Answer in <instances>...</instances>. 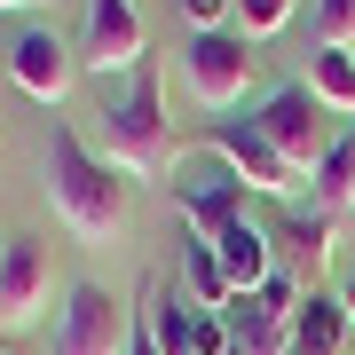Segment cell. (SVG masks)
<instances>
[{
    "label": "cell",
    "mask_w": 355,
    "mask_h": 355,
    "mask_svg": "<svg viewBox=\"0 0 355 355\" xmlns=\"http://www.w3.org/2000/svg\"><path fill=\"white\" fill-rule=\"evenodd\" d=\"M48 205H55V221H64L71 237H87V245H111L119 229H127V182H119V166L95 158L71 127L48 135Z\"/></svg>",
    "instance_id": "1"
},
{
    "label": "cell",
    "mask_w": 355,
    "mask_h": 355,
    "mask_svg": "<svg viewBox=\"0 0 355 355\" xmlns=\"http://www.w3.org/2000/svg\"><path fill=\"white\" fill-rule=\"evenodd\" d=\"M103 158L119 174H158L166 166V71L142 64L127 79V95L103 103Z\"/></svg>",
    "instance_id": "2"
},
{
    "label": "cell",
    "mask_w": 355,
    "mask_h": 355,
    "mask_svg": "<svg viewBox=\"0 0 355 355\" xmlns=\"http://www.w3.org/2000/svg\"><path fill=\"white\" fill-rule=\"evenodd\" d=\"M48 284H55V268H48V245L40 237H8L0 245V331H24L48 308Z\"/></svg>",
    "instance_id": "10"
},
{
    "label": "cell",
    "mask_w": 355,
    "mask_h": 355,
    "mask_svg": "<svg viewBox=\"0 0 355 355\" xmlns=\"http://www.w3.org/2000/svg\"><path fill=\"white\" fill-rule=\"evenodd\" d=\"M182 277H190V300H198V308H229V300H237V292H229V277H221V253H214L205 237L182 245Z\"/></svg>",
    "instance_id": "16"
},
{
    "label": "cell",
    "mask_w": 355,
    "mask_h": 355,
    "mask_svg": "<svg viewBox=\"0 0 355 355\" xmlns=\"http://www.w3.org/2000/svg\"><path fill=\"white\" fill-rule=\"evenodd\" d=\"M214 253H221V277H229V292H261L277 268H268V229H253V221H237L229 237H214Z\"/></svg>",
    "instance_id": "14"
},
{
    "label": "cell",
    "mask_w": 355,
    "mask_h": 355,
    "mask_svg": "<svg viewBox=\"0 0 355 355\" xmlns=\"http://www.w3.org/2000/svg\"><path fill=\"white\" fill-rule=\"evenodd\" d=\"M253 40L237 32H190L182 40V79H190V95L205 103V111H229V103L245 95V79H253Z\"/></svg>",
    "instance_id": "7"
},
{
    "label": "cell",
    "mask_w": 355,
    "mask_h": 355,
    "mask_svg": "<svg viewBox=\"0 0 355 355\" xmlns=\"http://www.w3.org/2000/svg\"><path fill=\"white\" fill-rule=\"evenodd\" d=\"M253 127L268 135V150H277L292 174H316L324 150L340 142V135H331V119H324V103L308 95V87H277V95L261 103V119H253Z\"/></svg>",
    "instance_id": "3"
},
{
    "label": "cell",
    "mask_w": 355,
    "mask_h": 355,
    "mask_svg": "<svg viewBox=\"0 0 355 355\" xmlns=\"http://www.w3.org/2000/svg\"><path fill=\"white\" fill-rule=\"evenodd\" d=\"M308 95H316L324 111H347L355 119V55L347 48H316V55H308Z\"/></svg>",
    "instance_id": "15"
},
{
    "label": "cell",
    "mask_w": 355,
    "mask_h": 355,
    "mask_svg": "<svg viewBox=\"0 0 355 355\" xmlns=\"http://www.w3.org/2000/svg\"><path fill=\"white\" fill-rule=\"evenodd\" d=\"M127 340H135V316L119 308V292L71 284V300H64V316H55V347H48V355H127Z\"/></svg>",
    "instance_id": "5"
},
{
    "label": "cell",
    "mask_w": 355,
    "mask_h": 355,
    "mask_svg": "<svg viewBox=\"0 0 355 355\" xmlns=\"http://www.w3.org/2000/svg\"><path fill=\"white\" fill-rule=\"evenodd\" d=\"M300 0H237V40H277Z\"/></svg>",
    "instance_id": "18"
},
{
    "label": "cell",
    "mask_w": 355,
    "mask_h": 355,
    "mask_svg": "<svg viewBox=\"0 0 355 355\" xmlns=\"http://www.w3.org/2000/svg\"><path fill=\"white\" fill-rule=\"evenodd\" d=\"M16 8H40V0H0V16H16Z\"/></svg>",
    "instance_id": "22"
},
{
    "label": "cell",
    "mask_w": 355,
    "mask_h": 355,
    "mask_svg": "<svg viewBox=\"0 0 355 355\" xmlns=\"http://www.w3.org/2000/svg\"><path fill=\"white\" fill-rule=\"evenodd\" d=\"M205 150H214L245 190H261V198H292V190H300V174L268 150V135L253 127V119H245V127H237V119H214V127H205Z\"/></svg>",
    "instance_id": "9"
},
{
    "label": "cell",
    "mask_w": 355,
    "mask_h": 355,
    "mask_svg": "<svg viewBox=\"0 0 355 355\" xmlns=\"http://www.w3.org/2000/svg\"><path fill=\"white\" fill-rule=\"evenodd\" d=\"M150 64V32H142L135 0H87V24H79V71L111 79V71H142Z\"/></svg>",
    "instance_id": "6"
},
{
    "label": "cell",
    "mask_w": 355,
    "mask_h": 355,
    "mask_svg": "<svg viewBox=\"0 0 355 355\" xmlns=\"http://www.w3.org/2000/svg\"><path fill=\"white\" fill-rule=\"evenodd\" d=\"M182 16H190V32H229L237 0H182Z\"/></svg>",
    "instance_id": "20"
},
{
    "label": "cell",
    "mask_w": 355,
    "mask_h": 355,
    "mask_svg": "<svg viewBox=\"0 0 355 355\" xmlns=\"http://www.w3.org/2000/svg\"><path fill=\"white\" fill-rule=\"evenodd\" d=\"M142 324L158 331L166 355H237V340H229V308H198V300H182V292H166V284L142 292Z\"/></svg>",
    "instance_id": "4"
},
{
    "label": "cell",
    "mask_w": 355,
    "mask_h": 355,
    "mask_svg": "<svg viewBox=\"0 0 355 355\" xmlns=\"http://www.w3.org/2000/svg\"><path fill=\"white\" fill-rule=\"evenodd\" d=\"M8 71H16V87H24L32 103H64L71 79H79V48H64L48 24H24L16 48H8Z\"/></svg>",
    "instance_id": "11"
},
{
    "label": "cell",
    "mask_w": 355,
    "mask_h": 355,
    "mask_svg": "<svg viewBox=\"0 0 355 355\" xmlns=\"http://www.w3.org/2000/svg\"><path fill=\"white\" fill-rule=\"evenodd\" d=\"M0 355H16V340H8V331H0Z\"/></svg>",
    "instance_id": "23"
},
{
    "label": "cell",
    "mask_w": 355,
    "mask_h": 355,
    "mask_svg": "<svg viewBox=\"0 0 355 355\" xmlns=\"http://www.w3.org/2000/svg\"><path fill=\"white\" fill-rule=\"evenodd\" d=\"M182 221H190L205 245L229 237V229L245 221V182H237V174H205V182H190V190H182Z\"/></svg>",
    "instance_id": "12"
},
{
    "label": "cell",
    "mask_w": 355,
    "mask_h": 355,
    "mask_svg": "<svg viewBox=\"0 0 355 355\" xmlns=\"http://www.w3.org/2000/svg\"><path fill=\"white\" fill-rule=\"evenodd\" d=\"M292 355H347V308L340 292H308L292 316Z\"/></svg>",
    "instance_id": "13"
},
{
    "label": "cell",
    "mask_w": 355,
    "mask_h": 355,
    "mask_svg": "<svg viewBox=\"0 0 355 355\" xmlns=\"http://www.w3.org/2000/svg\"><path fill=\"white\" fill-rule=\"evenodd\" d=\"M355 40V0H316V48H347Z\"/></svg>",
    "instance_id": "19"
},
{
    "label": "cell",
    "mask_w": 355,
    "mask_h": 355,
    "mask_svg": "<svg viewBox=\"0 0 355 355\" xmlns=\"http://www.w3.org/2000/svg\"><path fill=\"white\" fill-rule=\"evenodd\" d=\"M292 316H300L292 277H268L261 292L229 300V340H237V355H292Z\"/></svg>",
    "instance_id": "8"
},
{
    "label": "cell",
    "mask_w": 355,
    "mask_h": 355,
    "mask_svg": "<svg viewBox=\"0 0 355 355\" xmlns=\"http://www.w3.org/2000/svg\"><path fill=\"white\" fill-rule=\"evenodd\" d=\"M308 182H316V205H355V135H340V142H331V150H324V166H316Z\"/></svg>",
    "instance_id": "17"
},
{
    "label": "cell",
    "mask_w": 355,
    "mask_h": 355,
    "mask_svg": "<svg viewBox=\"0 0 355 355\" xmlns=\"http://www.w3.org/2000/svg\"><path fill=\"white\" fill-rule=\"evenodd\" d=\"M340 308H347V331H355V277L340 284Z\"/></svg>",
    "instance_id": "21"
}]
</instances>
